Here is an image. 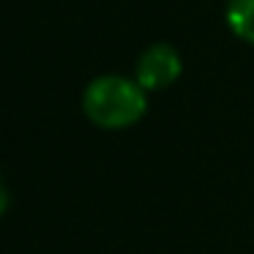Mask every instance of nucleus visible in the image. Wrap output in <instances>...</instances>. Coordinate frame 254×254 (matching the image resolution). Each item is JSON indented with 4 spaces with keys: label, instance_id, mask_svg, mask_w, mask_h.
<instances>
[{
    "label": "nucleus",
    "instance_id": "f257e3e1",
    "mask_svg": "<svg viewBox=\"0 0 254 254\" xmlns=\"http://www.w3.org/2000/svg\"><path fill=\"white\" fill-rule=\"evenodd\" d=\"M82 112L104 131H123L137 126L148 112V90L134 77L101 74L82 90Z\"/></svg>",
    "mask_w": 254,
    "mask_h": 254
},
{
    "label": "nucleus",
    "instance_id": "f03ea898",
    "mask_svg": "<svg viewBox=\"0 0 254 254\" xmlns=\"http://www.w3.org/2000/svg\"><path fill=\"white\" fill-rule=\"evenodd\" d=\"M183 74V58L175 44L170 41H153L148 44L137 58L134 66V79L142 85L148 93L167 90L181 79Z\"/></svg>",
    "mask_w": 254,
    "mask_h": 254
},
{
    "label": "nucleus",
    "instance_id": "7ed1b4c3",
    "mask_svg": "<svg viewBox=\"0 0 254 254\" xmlns=\"http://www.w3.org/2000/svg\"><path fill=\"white\" fill-rule=\"evenodd\" d=\"M224 25L238 41L254 47V0H227Z\"/></svg>",
    "mask_w": 254,
    "mask_h": 254
},
{
    "label": "nucleus",
    "instance_id": "20e7f679",
    "mask_svg": "<svg viewBox=\"0 0 254 254\" xmlns=\"http://www.w3.org/2000/svg\"><path fill=\"white\" fill-rule=\"evenodd\" d=\"M8 202H11V191H8L6 178L0 175V219H3V213L8 210Z\"/></svg>",
    "mask_w": 254,
    "mask_h": 254
}]
</instances>
